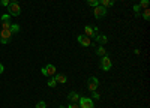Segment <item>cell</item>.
<instances>
[{
  "label": "cell",
  "mask_w": 150,
  "mask_h": 108,
  "mask_svg": "<svg viewBox=\"0 0 150 108\" xmlns=\"http://www.w3.org/2000/svg\"><path fill=\"white\" fill-rule=\"evenodd\" d=\"M149 3H150V0H141V3H140V8H149Z\"/></svg>",
  "instance_id": "cell-19"
},
{
  "label": "cell",
  "mask_w": 150,
  "mask_h": 108,
  "mask_svg": "<svg viewBox=\"0 0 150 108\" xmlns=\"http://www.w3.org/2000/svg\"><path fill=\"white\" fill-rule=\"evenodd\" d=\"M54 80H56L57 83H62V84H65V83L68 81L66 75H63V74H57V75H54Z\"/></svg>",
  "instance_id": "cell-13"
},
{
  "label": "cell",
  "mask_w": 150,
  "mask_h": 108,
  "mask_svg": "<svg viewBox=\"0 0 150 108\" xmlns=\"http://www.w3.org/2000/svg\"><path fill=\"white\" fill-rule=\"evenodd\" d=\"M9 30H11V33H12V35H15V33H18V32H20V26H18V24H11Z\"/></svg>",
  "instance_id": "cell-14"
},
{
  "label": "cell",
  "mask_w": 150,
  "mask_h": 108,
  "mask_svg": "<svg viewBox=\"0 0 150 108\" xmlns=\"http://www.w3.org/2000/svg\"><path fill=\"white\" fill-rule=\"evenodd\" d=\"M99 5L104 8H110V6H114V0H99Z\"/></svg>",
  "instance_id": "cell-12"
},
{
  "label": "cell",
  "mask_w": 150,
  "mask_h": 108,
  "mask_svg": "<svg viewBox=\"0 0 150 108\" xmlns=\"http://www.w3.org/2000/svg\"><path fill=\"white\" fill-rule=\"evenodd\" d=\"M56 86H57V81L54 78H50L48 80V87H56Z\"/></svg>",
  "instance_id": "cell-17"
},
{
  "label": "cell",
  "mask_w": 150,
  "mask_h": 108,
  "mask_svg": "<svg viewBox=\"0 0 150 108\" xmlns=\"http://www.w3.org/2000/svg\"><path fill=\"white\" fill-rule=\"evenodd\" d=\"M11 38H12L11 30H2V32H0V42H2V44H9Z\"/></svg>",
  "instance_id": "cell-6"
},
{
  "label": "cell",
  "mask_w": 150,
  "mask_h": 108,
  "mask_svg": "<svg viewBox=\"0 0 150 108\" xmlns=\"http://www.w3.org/2000/svg\"><path fill=\"white\" fill-rule=\"evenodd\" d=\"M41 72H42V75H45V77H54L56 75V66L54 65H47V66H44L41 69Z\"/></svg>",
  "instance_id": "cell-3"
},
{
  "label": "cell",
  "mask_w": 150,
  "mask_h": 108,
  "mask_svg": "<svg viewBox=\"0 0 150 108\" xmlns=\"http://www.w3.org/2000/svg\"><path fill=\"white\" fill-rule=\"evenodd\" d=\"M87 3H89L90 6H98L99 5V0H87Z\"/></svg>",
  "instance_id": "cell-21"
},
{
  "label": "cell",
  "mask_w": 150,
  "mask_h": 108,
  "mask_svg": "<svg viewBox=\"0 0 150 108\" xmlns=\"http://www.w3.org/2000/svg\"><path fill=\"white\" fill-rule=\"evenodd\" d=\"M68 108H80V105H78V102H71L68 105Z\"/></svg>",
  "instance_id": "cell-23"
},
{
  "label": "cell",
  "mask_w": 150,
  "mask_h": 108,
  "mask_svg": "<svg viewBox=\"0 0 150 108\" xmlns=\"http://www.w3.org/2000/svg\"><path fill=\"white\" fill-rule=\"evenodd\" d=\"M8 9H9V15H12V17H20L21 15V6H20L18 2H15V0L9 2Z\"/></svg>",
  "instance_id": "cell-1"
},
{
  "label": "cell",
  "mask_w": 150,
  "mask_h": 108,
  "mask_svg": "<svg viewBox=\"0 0 150 108\" xmlns=\"http://www.w3.org/2000/svg\"><path fill=\"white\" fill-rule=\"evenodd\" d=\"M143 18H144L146 21H149V20H150V11H149V8H146V9H144V14H143Z\"/></svg>",
  "instance_id": "cell-16"
},
{
  "label": "cell",
  "mask_w": 150,
  "mask_h": 108,
  "mask_svg": "<svg viewBox=\"0 0 150 108\" xmlns=\"http://www.w3.org/2000/svg\"><path fill=\"white\" fill-rule=\"evenodd\" d=\"M111 66H112V63H111V59L108 57V56H104V57H101V69L102 71H110L111 69Z\"/></svg>",
  "instance_id": "cell-4"
},
{
  "label": "cell",
  "mask_w": 150,
  "mask_h": 108,
  "mask_svg": "<svg viewBox=\"0 0 150 108\" xmlns=\"http://www.w3.org/2000/svg\"><path fill=\"white\" fill-rule=\"evenodd\" d=\"M2 23H9V20H11V15L9 14H5V15H2Z\"/></svg>",
  "instance_id": "cell-18"
},
{
  "label": "cell",
  "mask_w": 150,
  "mask_h": 108,
  "mask_svg": "<svg viewBox=\"0 0 150 108\" xmlns=\"http://www.w3.org/2000/svg\"><path fill=\"white\" fill-rule=\"evenodd\" d=\"M98 86H99V80H98L96 77H90L89 80H87V89H89L90 92L96 90Z\"/></svg>",
  "instance_id": "cell-7"
},
{
  "label": "cell",
  "mask_w": 150,
  "mask_h": 108,
  "mask_svg": "<svg viewBox=\"0 0 150 108\" xmlns=\"http://www.w3.org/2000/svg\"><path fill=\"white\" fill-rule=\"evenodd\" d=\"M36 108H47V102L45 101H39L36 104Z\"/></svg>",
  "instance_id": "cell-20"
},
{
  "label": "cell",
  "mask_w": 150,
  "mask_h": 108,
  "mask_svg": "<svg viewBox=\"0 0 150 108\" xmlns=\"http://www.w3.org/2000/svg\"><path fill=\"white\" fill-rule=\"evenodd\" d=\"M93 14H95V17H96L98 20H101V18H104V17L107 15V8L98 5V6L93 8Z\"/></svg>",
  "instance_id": "cell-2"
},
{
  "label": "cell",
  "mask_w": 150,
  "mask_h": 108,
  "mask_svg": "<svg viewBox=\"0 0 150 108\" xmlns=\"http://www.w3.org/2000/svg\"><path fill=\"white\" fill-rule=\"evenodd\" d=\"M77 41H78L80 45H83V47H90V45H92L90 38H89V36H86V35H78V36H77Z\"/></svg>",
  "instance_id": "cell-8"
},
{
  "label": "cell",
  "mask_w": 150,
  "mask_h": 108,
  "mask_svg": "<svg viewBox=\"0 0 150 108\" xmlns=\"http://www.w3.org/2000/svg\"><path fill=\"white\" fill-rule=\"evenodd\" d=\"M68 101H69V102H78V101H80V95H78L77 92H71V93L68 95Z\"/></svg>",
  "instance_id": "cell-11"
},
{
  "label": "cell",
  "mask_w": 150,
  "mask_h": 108,
  "mask_svg": "<svg viewBox=\"0 0 150 108\" xmlns=\"http://www.w3.org/2000/svg\"><path fill=\"white\" fill-rule=\"evenodd\" d=\"M59 108H66V107H63V105H60V107H59Z\"/></svg>",
  "instance_id": "cell-28"
},
{
  "label": "cell",
  "mask_w": 150,
  "mask_h": 108,
  "mask_svg": "<svg viewBox=\"0 0 150 108\" xmlns=\"http://www.w3.org/2000/svg\"><path fill=\"white\" fill-rule=\"evenodd\" d=\"M96 30H98V27H92V26H86L84 27V35L86 36H96Z\"/></svg>",
  "instance_id": "cell-9"
},
{
  "label": "cell",
  "mask_w": 150,
  "mask_h": 108,
  "mask_svg": "<svg viewBox=\"0 0 150 108\" xmlns=\"http://www.w3.org/2000/svg\"><path fill=\"white\" fill-rule=\"evenodd\" d=\"M9 27H11L9 23H2V30H9Z\"/></svg>",
  "instance_id": "cell-22"
},
{
  "label": "cell",
  "mask_w": 150,
  "mask_h": 108,
  "mask_svg": "<svg viewBox=\"0 0 150 108\" xmlns=\"http://www.w3.org/2000/svg\"><path fill=\"white\" fill-rule=\"evenodd\" d=\"M2 72H3V65L0 63V74H2Z\"/></svg>",
  "instance_id": "cell-27"
},
{
  "label": "cell",
  "mask_w": 150,
  "mask_h": 108,
  "mask_svg": "<svg viewBox=\"0 0 150 108\" xmlns=\"http://www.w3.org/2000/svg\"><path fill=\"white\" fill-rule=\"evenodd\" d=\"M96 42L99 44V45H101V47H104L107 42H108V38H107V36L105 35H96Z\"/></svg>",
  "instance_id": "cell-10"
},
{
  "label": "cell",
  "mask_w": 150,
  "mask_h": 108,
  "mask_svg": "<svg viewBox=\"0 0 150 108\" xmlns=\"http://www.w3.org/2000/svg\"><path fill=\"white\" fill-rule=\"evenodd\" d=\"M96 54H98V56H101V57L107 56V51H105V48H104V47H98V50H96Z\"/></svg>",
  "instance_id": "cell-15"
},
{
  "label": "cell",
  "mask_w": 150,
  "mask_h": 108,
  "mask_svg": "<svg viewBox=\"0 0 150 108\" xmlns=\"http://www.w3.org/2000/svg\"><path fill=\"white\" fill-rule=\"evenodd\" d=\"M92 96H93L95 99H99V98H101V95H99V93H98L96 90H93V92H92Z\"/></svg>",
  "instance_id": "cell-24"
},
{
  "label": "cell",
  "mask_w": 150,
  "mask_h": 108,
  "mask_svg": "<svg viewBox=\"0 0 150 108\" xmlns=\"http://www.w3.org/2000/svg\"><path fill=\"white\" fill-rule=\"evenodd\" d=\"M140 9H141L140 5H134V11H135V12H140Z\"/></svg>",
  "instance_id": "cell-26"
},
{
  "label": "cell",
  "mask_w": 150,
  "mask_h": 108,
  "mask_svg": "<svg viewBox=\"0 0 150 108\" xmlns=\"http://www.w3.org/2000/svg\"><path fill=\"white\" fill-rule=\"evenodd\" d=\"M0 5L5 6V8H8V5H9V0H0Z\"/></svg>",
  "instance_id": "cell-25"
},
{
  "label": "cell",
  "mask_w": 150,
  "mask_h": 108,
  "mask_svg": "<svg viewBox=\"0 0 150 108\" xmlns=\"http://www.w3.org/2000/svg\"><path fill=\"white\" fill-rule=\"evenodd\" d=\"M78 105H80V108H93L95 107L93 99H90V98H80Z\"/></svg>",
  "instance_id": "cell-5"
}]
</instances>
